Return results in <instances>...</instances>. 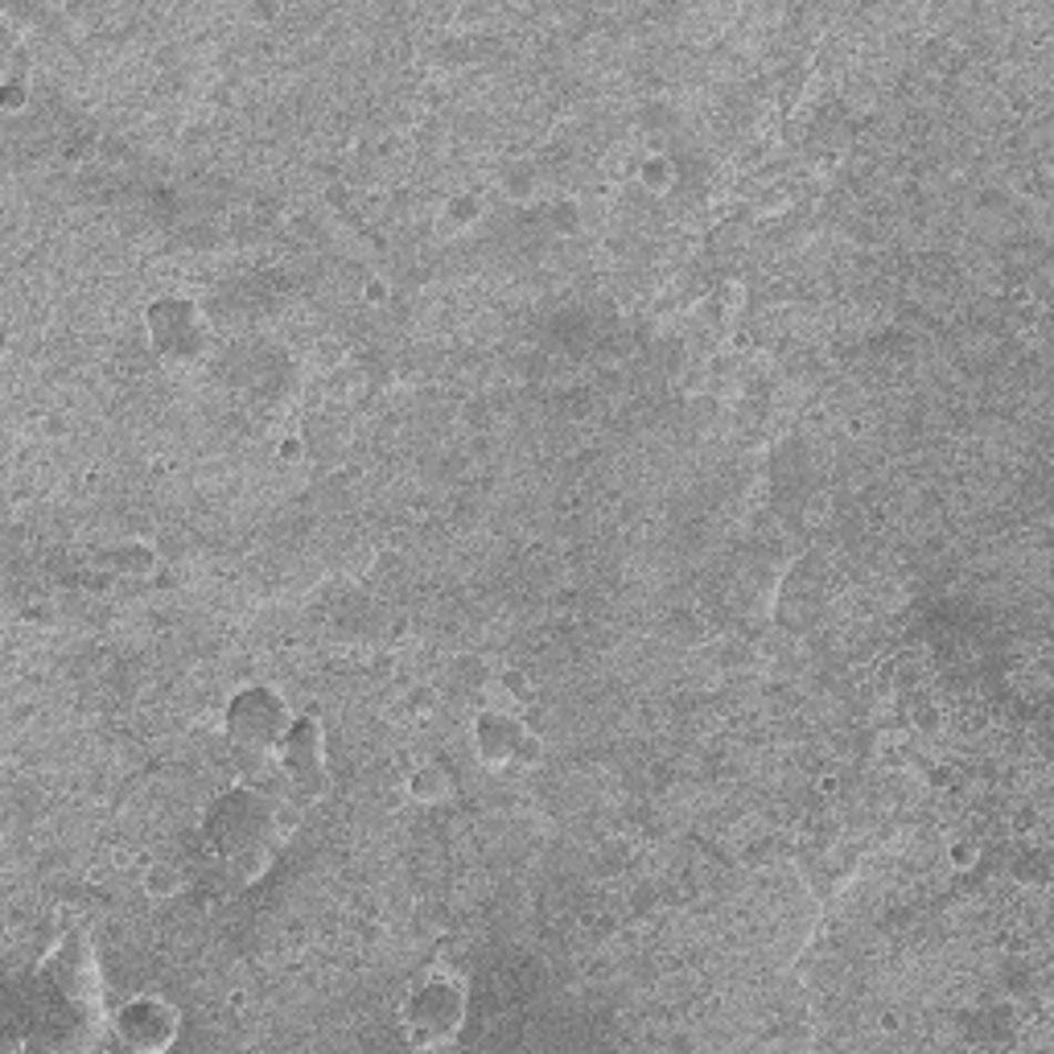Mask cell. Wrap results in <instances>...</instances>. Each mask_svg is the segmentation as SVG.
<instances>
[{"label":"cell","mask_w":1054,"mask_h":1054,"mask_svg":"<svg viewBox=\"0 0 1054 1054\" xmlns=\"http://www.w3.org/2000/svg\"><path fill=\"white\" fill-rule=\"evenodd\" d=\"M280 808L256 787H227L211 799L203 816V832L211 849L223 857V866L232 869L235 881H260L273 869L276 840H280Z\"/></svg>","instance_id":"obj_1"},{"label":"cell","mask_w":1054,"mask_h":1054,"mask_svg":"<svg viewBox=\"0 0 1054 1054\" xmlns=\"http://www.w3.org/2000/svg\"><path fill=\"white\" fill-rule=\"evenodd\" d=\"M465 1017H470V989L449 968H429L424 976H417L400 996V1013H396L400 1034L417 1051H441L449 1042H458Z\"/></svg>","instance_id":"obj_2"},{"label":"cell","mask_w":1054,"mask_h":1054,"mask_svg":"<svg viewBox=\"0 0 1054 1054\" xmlns=\"http://www.w3.org/2000/svg\"><path fill=\"white\" fill-rule=\"evenodd\" d=\"M293 717L297 713H293V705L285 700L280 688L264 684V679H252V684H239L227 696L218 725H223V737L232 741L235 750L260 758V754H276L280 737L289 734Z\"/></svg>","instance_id":"obj_3"},{"label":"cell","mask_w":1054,"mask_h":1054,"mask_svg":"<svg viewBox=\"0 0 1054 1054\" xmlns=\"http://www.w3.org/2000/svg\"><path fill=\"white\" fill-rule=\"evenodd\" d=\"M145 338L149 350L170 367H194L211 355L215 330L206 309L186 293H161L145 305Z\"/></svg>","instance_id":"obj_4"},{"label":"cell","mask_w":1054,"mask_h":1054,"mask_svg":"<svg viewBox=\"0 0 1054 1054\" xmlns=\"http://www.w3.org/2000/svg\"><path fill=\"white\" fill-rule=\"evenodd\" d=\"M276 766L289 779L293 795L305 804H318L330 791V763H326V729L318 713H297L289 734L276 746Z\"/></svg>","instance_id":"obj_5"},{"label":"cell","mask_w":1054,"mask_h":1054,"mask_svg":"<svg viewBox=\"0 0 1054 1054\" xmlns=\"http://www.w3.org/2000/svg\"><path fill=\"white\" fill-rule=\"evenodd\" d=\"M112 1034H116L129 1051L141 1054H161L170 1051L182 1038V1013L174 1001H165L157 993H136L129 1001H120L116 1013L108 1017Z\"/></svg>","instance_id":"obj_6"},{"label":"cell","mask_w":1054,"mask_h":1054,"mask_svg":"<svg viewBox=\"0 0 1054 1054\" xmlns=\"http://www.w3.org/2000/svg\"><path fill=\"white\" fill-rule=\"evenodd\" d=\"M532 734L528 722L520 717L515 705H487L474 713V725H470V746H474L478 763L491 766V770H503V766H515L520 758L523 737Z\"/></svg>","instance_id":"obj_7"},{"label":"cell","mask_w":1054,"mask_h":1054,"mask_svg":"<svg viewBox=\"0 0 1054 1054\" xmlns=\"http://www.w3.org/2000/svg\"><path fill=\"white\" fill-rule=\"evenodd\" d=\"M405 791L408 799H417L424 808H437V804H449V799H453V779H449V770L441 763H417L408 770Z\"/></svg>","instance_id":"obj_8"},{"label":"cell","mask_w":1054,"mask_h":1054,"mask_svg":"<svg viewBox=\"0 0 1054 1054\" xmlns=\"http://www.w3.org/2000/svg\"><path fill=\"white\" fill-rule=\"evenodd\" d=\"M100 564L120 573V577H149V573H157V549L145 540H120L103 552Z\"/></svg>","instance_id":"obj_9"},{"label":"cell","mask_w":1054,"mask_h":1054,"mask_svg":"<svg viewBox=\"0 0 1054 1054\" xmlns=\"http://www.w3.org/2000/svg\"><path fill=\"white\" fill-rule=\"evenodd\" d=\"M482 215H487L482 194H474V190H458V194H449L446 206H441V227H446L449 235L474 232L478 223H482Z\"/></svg>","instance_id":"obj_10"},{"label":"cell","mask_w":1054,"mask_h":1054,"mask_svg":"<svg viewBox=\"0 0 1054 1054\" xmlns=\"http://www.w3.org/2000/svg\"><path fill=\"white\" fill-rule=\"evenodd\" d=\"M141 890H145L153 902L177 898L182 890H186V873H182V866H177V861H165V857H157V861H149L145 873H141Z\"/></svg>","instance_id":"obj_11"},{"label":"cell","mask_w":1054,"mask_h":1054,"mask_svg":"<svg viewBox=\"0 0 1054 1054\" xmlns=\"http://www.w3.org/2000/svg\"><path fill=\"white\" fill-rule=\"evenodd\" d=\"M635 177L651 198H664V194L676 190V161L664 157V153H647V157L635 165Z\"/></svg>","instance_id":"obj_12"},{"label":"cell","mask_w":1054,"mask_h":1054,"mask_svg":"<svg viewBox=\"0 0 1054 1054\" xmlns=\"http://www.w3.org/2000/svg\"><path fill=\"white\" fill-rule=\"evenodd\" d=\"M0 108H4L9 116H17V112L30 108V79H25V71L17 66V54H9V71H4V79H0Z\"/></svg>","instance_id":"obj_13"},{"label":"cell","mask_w":1054,"mask_h":1054,"mask_svg":"<svg viewBox=\"0 0 1054 1054\" xmlns=\"http://www.w3.org/2000/svg\"><path fill=\"white\" fill-rule=\"evenodd\" d=\"M976 861H981V845L968 837H955L952 845H948V866L955 869V873H968V869H976Z\"/></svg>","instance_id":"obj_14"},{"label":"cell","mask_w":1054,"mask_h":1054,"mask_svg":"<svg viewBox=\"0 0 1054 1054\" xmlns=\"http://www.w3.org/2000/svg\"><path fill=\"white\" fill-rule=\"evenodd\" d=\"M362 301L367 305H388L391 301V280L388 276H362Z\"/></svg>","instance_id":"obj_15"},{"label":"cell","mask_w":1054,"mask_h":1054,"mask_svg":"<svg viewBox=\"0 0 1054 1054\" xmlns=\"http://www.w3.org/2000/svg\"><path fill=\"white\" fill-rule=\"evenodd\" d=\"M532 174L528 170H520V177H503V194L511 198V203H528V194H532Z\"/></svg>","instance_id":"obj_16"},{"label":"cell","mask_w":1054,"mask_h":1054,"mask_svg":"<svg viewBox=\"0 0 1054 1054\" xmlns=\"http://www.w3.org/2000/svg\"><path fill=\"white\" fill-rule=\"evenodd\" d=\"M544 758V741H540V734H528L520 746V758H515V766H535Z\"/></svg>","instance_id":"obj_17"},{"label":"cell","mask_w":1054,"mask_h":1054,"mask_svg":"<svg viewBox=\"0 0 1054 1054\" xmlns=\"http://www.w3.org/2000/svg\"><path fill=\"white\" fill-rule=\"evenodd\" d=\"M552 218H556V227H561L564 235H573L581 227V211L573 203H561L556 211H552Z\"/></svg>","instance_id":"obj_18"},{"label":"cell","mask_w":1054,"mask_h":1054,"mask_svg":"<svg viewBox=\"0 0 1054 1054\" xmlns=\"http://www.w3.org/2000/svg\"><path fill=\"white\" fill-rule=\"evenodd\" d=\"M276 453H280V462H301V458H305L301 437H285V441L276 446Z\"/></svg>","instance_id":"obj_19"}]
</instances>
